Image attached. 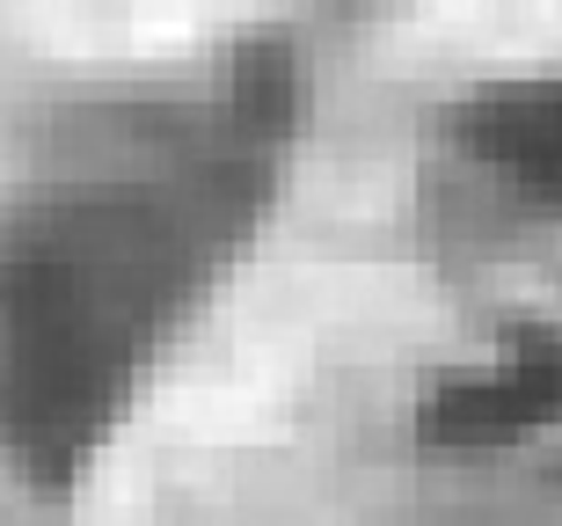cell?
<instances>
[{"instance_id":"6da1fadb","label":"cell","mask_w":562,"mask_h":526,"mask_svg":"<svg viewBox=\"0 0 562 526\" xmlns=\"http://www.w3.org/2000/svg\"><path fill=\"white\" fill-rule=\"evenodd\" d=\"M198 220L132 183H66L0 227V454L81 475L190 278Z\"/></svg>"},{"instance_id":"7a4b0ae2","label":"cell","mask_w":562,"mask_h":526,"mask_svg":"<svg viewBox=\"0 0 562 526\" xmlns=\"http://www.w3.org/2000/svg\"><path fill=\"white\" fill-rule=\"evenodd\" d=\"M562 417V337L555 329H519L497 358L453 373L424 402V439L431 446H512L526 432Z\"/></svg>"},{"instance_id":"3957f363","label":"cell","mask_w":562,"mask_h":526,"mask_svg":"<svg viewBox=\"0 0 562 526\" xmlns=\"http://www.w3.org/2000/svg\"><path fill=\"white\" fill-rule=\"evenodd\" d=\"M453 132L460 147L475 154L482 169H497L519 198L562 212V81L482 88L453 110Z\"/></svg>"}]
</instances>
